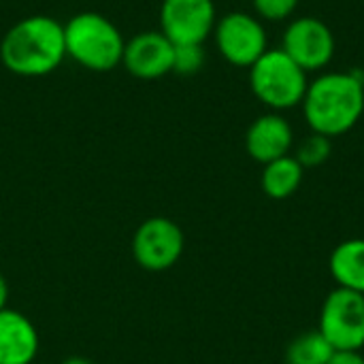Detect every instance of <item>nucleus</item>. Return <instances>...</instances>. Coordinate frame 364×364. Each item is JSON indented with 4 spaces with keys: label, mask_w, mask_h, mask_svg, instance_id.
Instances as JSON below:
<instances>
[{
    "label": "nucleus",
    "mask_w": 364,
    "mask_h": 364,
    "mask_svg": "<svg viewBox=\"0 0 364 364\" xmlns=\"http://www.w3.org/2000/svg\"><path fill=\"white\" fill-rule=\"evenodd\" d=\"M6 299H9V286H6L4 277L0 275V309L6 307Z\"/></svg>",
    "instance_id": "obj_20"
},
{
    "label": "nucleus",
    "mask_w": 364,
    "mask_h": 364,
    "mask_svg": "<svg viewBox=\"0 0 364 364\" xmlns=\"http://www.w3.org/2000/svg\"><path fill=\"white\" fill-rule=\"evenodd\" d=\"M66 58L64 26L49 15H28L0 41V60L19 77H45Z\"/></svg>",
    "instance_id": "obj_2"
},
{
    "label": "nucleus",
    "mask_w": 364,
    "mask_h": 364,
    "mask_svg": "<svg viewBox=\"0 0 364 364\" xmlns=\"http://www.w3.org/2000/svg\"><path fill=\"white\" fill-rule=\"evenodd\" d=\"M318 331L335 352H360L364 348V296L335 288L322 303Z\"/></svg>",
    "instance_id": "obj_5"
},
{
    "label": "nucleus",
    "mask_w": 364,
    "mask_h": 364,
    "mask_svg": "<svg viewBox=\"0 0 364 364\" xmlns=\"http://www.w3.org/2000/svg\"><path fill=\"white\" fill-rule=\"evenodd\" d=\"M282 49L305 70H322L335 55V34L318 17H296L288 23Z\"/></svg>",
    "instance_id": "obj_9"
},
{
    "label": "nucleus",
    "mask_w": 364,
    "mask_h": 364,
    "mask_svg": "<svg viewBox=\"0 0 364 364\" xmlns=\"http://www.w3.org/2000/svg\"><path fill=\"white\" fill-rule=\"evenodd\" d=\"M256 17L264 21H284L294 15L301 0H252Z\"/></svg>",
    "instance_id": "obj_18"
},
{
    "label": "nucleus",
    "mask_w": 364,
    "mask_h": 364,
    "mask_svg": "<svg viewBox=\"0 0 364 364\" xmlns=\"http://www.w3.org/2000/svg\"><path fill=\"white\" fill-rule=\"evenodd\" d=\"M62 364H92L90 360H85V358H79V356H73V358H68V360H64Z\"/></svg>",
    "instance_id": "obj_21"
},
{
    "label": "nucleus",
    "mask_w": 364,
    "mask_h": 364,
    "mask_svg": "<svg viewBox=\"0 0 364 364\" xmlns=\"http://www.w3.org/2000/svg\"><path fill=\"white\" fill-rule=\"evenodd\" d=\"M213 0H162L160 32L173 45H203L215 28Z\"/></svg>",
    "instance_id": "obj_7"
},
{
    "label": "nucleus",
    "mask_w": 364,
    "mask_h": 364,
    "mask_svg": "<svg viewBox=\"0 0 364 364\" xmlns=\"http://www.w3.org/2000/svg\"><path fill=\"white\" fill-rule=\"evenodd\" d=\"M284 364H290V363H284Z\"/></svg>",
    "instance_id": "obj_22"
},
{
    "label": "nucleus",
    "mask_w": 364,
    "mask_h": 364,
    "mask_svg": "<svg viewBox=\"0 0 364 364\" xmlns=\"http://www.w3.org/2000/svg\"><path fill=\"white\" fill-rule=\"evenodd\" d=\"M215 47L232 66L250 68L269 49V36L262 19L245 11H230L215 21Z\"/></svg>",
    "instance_id": "obj_6"
},
{
    "label": "nucleus",
    "mask_w": 364,
    "mask_h": 364,
    "mask_svg": "<svg viewBox=\"0 0 364 364\" xmlns=\"http://www.w3.org/2000/svg\"><path fill=\"white\" fill-rule=\"evenodd\" d=\"M254 96L275 113L294 109L303 102L309 79L307 73L282 49H267L250 66Z\"/></svg>",
    "instance_id": "obj_4"
},
{
    "label": "nucleus",
    "mask_w": 364,
    "mask_h": 364,
    "mask_svg": "<svg viewBox=\"0 0 364 364\" xmlns=\"http://www.w3.org/2000/svg\"><path fill=\"white\" fill-rule=\"evenodd\" d=\"M303 173H305V168L299 164V160L288 154L284 158H277V160L264 164L260 186L269 198L286 200L301 188Z\"/></svg>",
    "instance_id": "obj_14"
},
{
    "label": "nucleus",
    "mask_w": 364,
    "mask_h": 364,
    "mask_svg": "<svg viewBox=\"0 0 364 364\" xmlns=\"http://www.w3.org/2000/svg\"><path fill=\"white\" fill-rule=\"evenodd\" d=\"M335 348L328 339L316 328L299 335L286 350V363L290 364H328L333 358Z\"/></svg>",
    "instance_id": "obj_15"
},
{
    "label": "nucleus",
    "mask_w": 364,
    "mask_h": 364,
    "mask_svg": "<svg viewBox=\"0 0 364 364\" xmlns=\"http://www.w3.org/2000/svg\"><path fill=\"white\" fill-rule=\"evenodd\" d=\"M328 364H364L360 352H335Z\"/></svg>",
    "instance_id": "obj_19"
},
{
    "label": "nucleus",
    "mask_w": 364,
    "mask_h": 364,
    "mask_svg": "<svg viewBox=\"0 0 364 364\" xmlns=\"http://www.w3.org/2000/svg\"><path fill=\"white\" fill-rule=\"evenodd\" d=\"M311 132L328 139L350 132L364 113V77L360 73H324L309 81L301 102Z\"/></svg>",
    "instance_id": "obj_1"
},
{
    "label": "nucleus",
    "mask_w": 364,
    "mask_h": 364,
    "mask_svg": "<svg viewBox=\"0 0 364 364\" xmlns=\"http://www.w3.org/2000/svg\"><path fill=\"white\" fill-rule=\"evenodd\" d=\"M175 45L160 30H145L126 41L122 64L136 79H160L173 73Z\"/></svg>",
    "instance_id": "obj_10"
},
{
    "label": "nucleus",
    "mask_w": 364,
    "mask_h": 364,
    "mask_svg": "<svg viewBox=\"0 0 364 364\" xmlns=\"http://www.w3.org/2000/svg\"><path fill=\"white\" fill-rule=\"evenodd\" d=\"M294 143V132L290 122L282 113H264L252 122L245 132L247 154L262 166L290 154Z\"/></svg>",
    "instance_id": "obj_11"
},
{
    "label": "nucleus",
    "mask_w": 364,
    "mask_h": 364,
    "mask_svg": "<svg viewBox=\"0 0 364 364\" xmlns=\"http://www.w3.org/2000/svg\"><path fill=\"white\" fill-rule=\"evenodd\" d=\"M38 352V333L19 311L0 309V364H30Z\"/></svg>",
    "instance_id": "obj_12"
},
{
    "label": "nucleus",
    "mask_w": 364,
    "mask_h": 364,
    "mask_svg": "<svg viewBox=\"0 0 364 364\" xmlns=\"http://www.w3.org/2000/svg\"><path fill=\"white\" fill-rule=\"evenodd\" d=\"M205 49L203 45H175L173 51V73L177 75H196L205 66Z\"/></svg>",
    "instance_id": "obj_17"
},
{
    "label": "nucleus",
    "mask_w": 364,
    "mask_h": 364,
    "mask_svg": "<svg viewBox=\"0 0 364 364\" xmlns=\"http://www.w3.org/2000/svg\"><path fill=\"white\" fill-rule=\"evenodd\" d=\"M328 269L337 288L364 296V239H348L339 243L331 254Z\"/></svg>",
    "instance_id": "obj_13"
},
{
    "label": "nucleus",
    "mask_w": 364,
    "mask_h": 364,
    "mask_svg": "<svg viewBox=\"0 0 364 364\" xmlns=\"http://www.w3.org/2000/svg\"><path fill=\"white\" fill-rule=\"evenodd\" d=\"M66 55L94 73H109L122 64L126 41L119 28L96 11L73 15L64 23Z\"/></svg>",
    "instance_id": "obj_3"
},
{
    "label": "nucleus",
    "mask_w": 364,
    "mask_h": 364,
    "mask_svg": "<svg viewBox=\"0 0 364 364\" xmlns=\"http://www.w3.org/2000/svg\"><path fill=\"white\" fill-rule=\"evenodd\" d=\"M331 154H333V139L311 132L299 143L294 158L299 160L303 168H316V166H322L331 158Z\"/></svg>",
    "instance_id": "obj_16"
},
{
    "label": "nucleus",
    "mask_w": 364,
    "mask_h": 364,
    "mask_svg": "<svg viewBox=\"0 0 364 364\" xmlns=\"http://www.w3.org/2000/svg\"><path fill=\"white\" fill-rule=\"evenodd\" d=\"M183 232L168 218H149L145 220L132 239L134 260L147 271H166L177 264L183 254Z\"/></svg>",
    "instance_id": "obj_8"
}]
</instances>
